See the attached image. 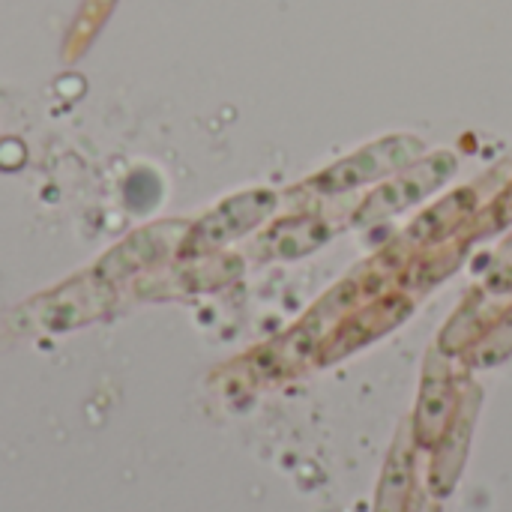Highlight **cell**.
<instances>
[{
	"label": "cell",
	"instance_id": "3",
	"mask_svg": "<svg viewBox=\"0 0 512 512\" xmlns=\"http://www.w3.org/2000/svg\"><path fill=\"white\" fill-rule=\"evenodd\" d=\"M495 219H498V225H510L512 222V189L501 198V204H498V213H495Z\"/></svg>",
	"mask_w": 512,
	"mask_h": 512
},
{
	"label": "cell",
	"instance_id": "1",
	"mask_svg": "<svg viewBox=\"0 0 512 512\" xmlns=\"http://www.w3.org/2000/svg\"><path fill=\"white\" fill-rule=\"evenodd\" d=\"M450 171H453V159L450 156L426 159L420 168L396 177L390 186H384L381 192H375V198H369L363 204V210L357 213V222H375V219H384V216H390V213L414 204L417 198H423L426 192H432Z\"/></svg>",
	"mask_w": 512,
	"mask_h": 512
},
{
	"label": "cell",
	"instance_id": "2",
	"mask_svg": "<svg viewBox=\"0 0 512 512\" xmlns=\"http://www.w3.org/2000/svg\"><path fill=\"white\" fill-rule=\"evenodd\" d=\"M411 141H387V144H378V147H369V150H360L357 156H351L348 162L330 168L315 186L321 192H342V189H351L357 183H366L372 177H381L387 171H393L396 165H405L408 156H411Z\"/></svg>",
	"mask_w": 512,
	"mask_h": 512
}]
</instances>
